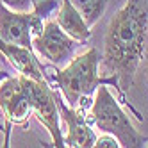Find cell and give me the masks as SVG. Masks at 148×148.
I'll return each mask as SVG.
<instances>
[{"instance_id": "cell-1", "label": "cell", "mask_w": 148, "mask_h": 148, "mask_svg": "<svg viewBox=\"0 0 148 148\" xmlns=\"http://www.w3.org/2000/svg\"><path fill=\"white\" fill-rule=\"evenodd\" d=\"M148 36V0H127L116 13L103 38V66L120 82L121 89L132 84L141 64Z\"/></svg>"}, {"instance_id": "cell-2", "label": "cell", "mask_w": 148, "mask_h": 148, "mask_svg": "<svg viewBox=\"0 0 148 148\" xmlns=\"http://www.w3.org/2000/svg\"><path fill=\"white\" fill-rule=\"evenodd\" d=\"M100 59V52L97 48H89L79 56H73L62 70L52 75L61 95L71 107L82 105L102 84V77L98 73Z\"/></svg>"}, {"instance_id": "cell-3", "label": "cell", "mask_w": 148, "mask_h": 148, "mask_svg": "<svg viewBox=\"0 0 148 148\" xmlns=\"http://www.w3.org/2000/svg\"><path fill=\"white\" fill-rule=\"evenodd\" d=\"M89 120L98 130L118 137L120 145L125 148L145 146L143 136L137 132L129 114L121 109L120 102L105 84H100L95 91V98L89 105Z\"/></svg>"}, {"instance_id": "cell-4", "label": "cell", "mask_w": 148, "mask_h": 148, "mask_svg": "<svg viewBox=\"0 0 148 148\" xmlns=\"http://www.w3.org/2000/svg\"><path fill=\"white\" fill-rule=\"evenodd\" d=\"M18 79L23 86V91L29 98L30 107H32V112L47 127L54 146H64V136L61 132V123H59L61 114L57 109L56 93L48 86L47 79L36 80V79H30L27 75H22V73L18 75Z\"/></svg>"}, {"instance_id": "cell-5", "label": "cell", "mask_w": 148, "mask_h": 148, "mask_svg": "<svg viewBox=\"0 0 148 148\" xmlns=\"http://www.w3.org/2000/svg\"><path fill=\"white\" fill-rule=\"evenodd\" d=\"M79 41L68 36L56 20H47L43 29L32 38V48L54 66H66L75 56Z\"/></svg>"}, {"instance_id": "cell-6", "label": "cell", "mask_w": 148, "mask_h": 148, "mask_svg": "<svg viewBox=\"0 0 148 148\" xmlns=\"http://www.w3.org/2000/svg\"><path fill=\"white\" fill-rule=\"evenodd\" d=\"M43 29V14L32 11H13L0 2V38L7 43L32 48V38Z\"/></svg>"}, {"instance_id": "cell-7", "label": "cell", "mask_w": 148, "mask_h": 148, "mask_svg": "<svg viewBox=\"0 0 148 148\" xmlns=\"http://www.w3.org/2000/svg\"><path fill=\"white\" fill-rule=\"evenodd\" d=\"M0 111L9 123L22 125L32 114V107L18 77H5L0 82Z\"/></svg>"}, {"instance_id": "cell-8", "label": "cell", "mask_w": 148, "mask_h": 148, "mask_svg": "<svg viewBox=\"0 0 148 148\" xmlns=\"http://www.w3.org/2000/svg\"><path fill=\"white\" fill-rule=\"evenodd\" d=\"M56 93V102H57V109L62 121L66 123V136H64V146H73V148H91L97 139V134L93 132L89 123L86 121L84 116L77 107H71L62 102L61 95Z\"/></svg>"}, {"instance_id": "cell-9", "label": "cell", "mask_w": 148, "mask_h": 148, "mask_svg": "<svg viewBox=\"0 0 148 148\" xmlns=\"http://www.w3.org/2000/svg\"><path fill=\"white\" fill-rule=\"evenodd\" d=\"M0 52L5 56V59H9V62L22 73L30 79L36 80H45V75L41 71L38 61L32 54V48H27L22 45H14V43H7L0 38Z\"/></svg>"}, {"instance_id": "cell-10", "label": "cell", "mask_w": 148, "mask_h": 148, "mask_svg": "<svg viewBox=\"0 0 148 148\" xmlns=\"http://www.w3.org/2000/svg\"><path fill=\"white\" fill-rule=\"evenodd\" d=\"M56 22L68 36H71L79 43L88 41L91 38V27L80 16L75 5L71 4V0H62L61 2V7L57 9V14H56Z\"/></svg>"}, {"instance_id": "cell-11", "label": "cell", "mask_w": 148, "mask_h": 148, "mask_svg": "<svg viewBox=\"0 0 148 148\" xmlns=\"http://www.w3.org/2000/svg\"><path fill=\"white\" fill-rule=\"evenodd\" d=\"M71 4L75 5L80 16L86 20V23L89 27H93L103 16L109 0H71Z\"/></svg>"}, {"instance_id": "cell-12", "label": "cell", "mask_w": 148, "mask_h": 148, "mask_svg": "<svg viewBox=\"0 0 148 148\" xmlns=\"http://www.w3.org/2000/svg\"><path fill=\"white\" fill-rule=\"evenodd\" d=\"M4 5H7L13 11H32L36 7V4H39L38 0H0Z\"/></svg>"}, {"instance_id": "cell-13", "label": "cell", "mask_w": 148, "mask_h": 148, "mask_svg": "<svg viewBox=\"0 0 148 148\" xmlns=\"http://www.w3.org/2000/svg\"><path fill=\"white\" fill-rule=\"evenodd\" d=\"M95 148H120V141H118V137H114L112 134H107V132H103L100 137H97L95 139Z\"/></svg>"}, {"instance_id": "cell-14", "label": "cell", "mask_w": 148, "mask_h": 148, "mask_svg": "<svg viewBox=\"0 0 148 148\" xmlns=\"http://www.w3.org/2000/svg\"><path fill=\"white\" fill-rule=\"evenodd\" d=\"M5 77H9V73H7V71H4V70H0V82H2Z\"/></svg>"}, {"instance_id": "cell-15", "label": "cell", "mask_w": 148, "mask_h": 148, "mask_svg": "<svg viewBox=\"0 0 148 148\" xmlns=\"http://www.w3.org/2000/svg\"><path fill=\"white\" fill-rule=\"evenodd\" d=\"M145 146H148V143H146V145H145Z\"/></svg>"}, {"instance_id": "cell-16", "label": "cell", "mask_w": 148, "mask_h": 148, "mask_svg": "<svg viewBox=\"0 0 148 148\" xmlns=\"http://www.w3.org/2000/svg\"><path fill=\"white\" fill-rule=\"evenodd\" d=\"M146 77H148V73H146Z\"/></svg>"}]
</instances>
